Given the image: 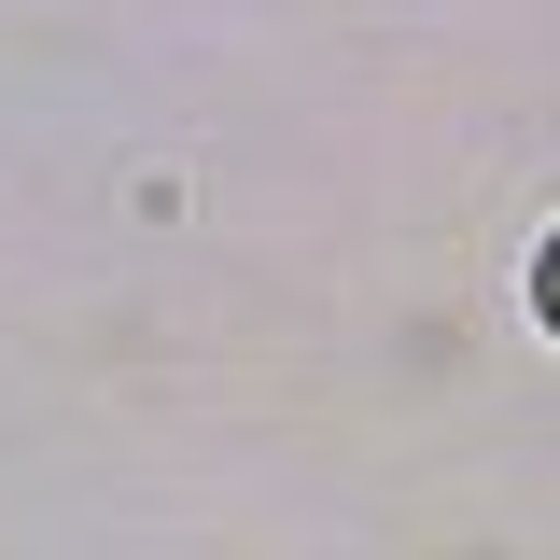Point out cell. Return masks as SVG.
Masks as SVG:
<instances>
[{"label":"cell","instance_id":"cell-1","mask_svg":"<svg viewBox=\"0 0 560 560\" xmlns=\"http://www.w3.org/2000/svg\"><path fill=\"white\" fill-rule=\"evenodd\" d=\"M533 308H547V337H560V238H547V267H533Z\"/></svg>","mask_w":560,"mask_h":560}]
</instances>
